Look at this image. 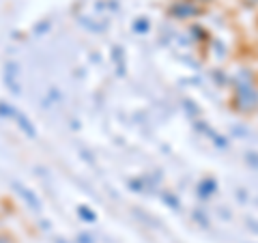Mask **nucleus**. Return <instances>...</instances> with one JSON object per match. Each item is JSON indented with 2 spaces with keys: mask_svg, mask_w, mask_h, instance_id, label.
<instances>
[{
  "mask_svg": "<svg viewBox=\"0 0 258 243\" xmlns=\"http://www.w3.org/2000/svg\"><path fill=\"white\" fill-rule=\"evenodd\" d=\"M80 211H82V215L86 217V220H95V215H91V213H88V211H86V207H82V209H80Z\"/></svg>",
  "mask_w": 258,
  "mask_h": 243,
  "instance_id": "obj_4",
  "label": "nucleus"
},
{
  "mask_svg": "<svg viewBox=\"0 0 258 243\" xmlns=\"http://www.w3.org/2000/svg\"><path fill=\"white\" fill-rule=\"evenodd\" d=\"M0 243H13V239L9 237V234H5V232H0Z\"/></svg>",
  "mask_w": 258,
  "mask_h": 243,
  "instance_id": "obj_3",
  "label": "nucleus"
},
{
  "mask_svg": "<svg viewBox=\"0 0 258 243\" xmlns=\"http://www.w3.org/2000/svg\"><path fill=\"white\" fill-rule=\"evenodd\" d=\"M56 243H71V241H67V239H56ZM76 243V241H74Z\"/></svg>",
  "mask_w": 258,
  "mask_h": 243,
  "instance_id": "obj_5",
  "label": "nucleus"
},
{
  "mask_svg": "<svg viewBox=\"0 0 258 243\" xmlns=\"http://www.w3.org/2000/svg\"><path fill=\"white\" fill-rule=\"evenodd\" d=\"M18 190H20V196H22L24 200H28V202H30V207L35 209V211H39V200H37L35 194H32L30 190H26V188H20V185H18Z\"/></svg>",
  "mask_w": 258,
  "mask_h": 243,
  "instance_id": "obj_1",
  "label": "nucleus"
},
{
  "mask_svg": "<svg viewBox=\"0 0 258 243\" xmlns=\"http://www.w3.org/2000/svg\"><path fill=\"white\" fill-rule=\"evenodd\" d=\"M247 164H252L254 168H258V153H247Z\"/></svg>",
  "mask_w": 258,
  "mask_h": 243,
  "instance_id": "obj_2",
  "label": "nucleus"
}]
</instances>
